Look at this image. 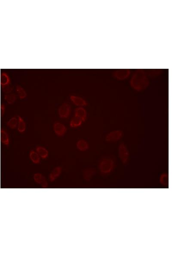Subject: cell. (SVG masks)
<instances>
[{
    "label": "cell",
    "mask_w": 172,
    "mask_h": 258,
    "mask_svg": "<svg viewBox=\"0 0 172 258\" xmlns=\"http://www.w3.org/2000/svg\"><path fill=\"white\" fill-rule=\"evenodd\" d=\"M149 84V80L146 72L143 70H137L133 74L130 80V86L137 91H143Z\"/></svg>",
    "instance_id": "6da1fadb"
},
{
    "label": "cell",
    "mask_w": 172,
    "mask_h": 258,
    "mask_svg": "<svg viewBox=\"0 0 172 258\" xmlns=\"http://www.w3.org/2000/svg\"><path fill=\"white\" fill-rule=\"evenodd\" d=\"M115 167L114 161L110 157H105L99 161V170L104 175L110 174L114 170Z\"/></svg>",
    "instance_id": "7a4b0ae2"
},
{
    "label": "cell",
    "mask_w": 172,
    "mask_h": 258,
    "mask_svg": "<svg viewBox=\"0 0 172 258\" xmlns=\"http://www.w3.org/2000/svg\"><path fill=\"white\" fill-rule=\"evenodd\" d=\"M118 154L122 162L126 164L129 159V152L125 144L121 143L118 148Z\"/></svg>",
    "instance_id": "3957f363"
},
{
    "label": "cell",
    "mask_w": 172,
    "mask_h": 258,
    "mask_svg": "<svg viewBox=\"0 0 172 258\" xmlns=\"http://www.w3.org/2000/svg\"><path fill=\"white\" fill-rule=\"evenodd\" d=\"M123 136V133L121 130H114L107 134L106 139L108 142L115 143L120 140L122 138Z\"/></svg>",
    "instance_id": "277c9868"
},
{
    "label": "cell",
    "mask_w": 172,
    "mask_h": 258,
    "mask_svg": "<svg viewBox=\"0 0 172 258\" xmlns=\"http://www.w3.org/2000/svg\"><path fill=\"white\" fill-rule=\"evenodd\" d=\"M58 113L61 118H68L71 113V106L66 102L62 104L59 107Z\"/></svg>",
    "instance_id": "5b68a950"
},
{
    "label": "cell",
    "mask_w": 172,
    "mask_h": 258,
    "mask_svg": "<svg viewBox=\"0 0 172 258\" xmlns=\"http://www.w3.org/2000/svg\"><path fill=\"white\" fill-rule=\"evenodd\" d=\"M130 74L129 69H118L114 72L113 75L118 80H124L127 79L130 75Z\"/></svg>",
    "instance_id": "8992f818"
},
{
    "label": "cell",
    "mask_w": 172,
    "mask_h": 258,
    "mask_svg": "<svg viewBox=\"0 0 172 258\" xmlns=\"http://www.w3.org/2000/svg\"><path fill=\"white\" fill-rule=\"evenodd\" d=\"M34 181L43 188H46L48 186V183L45 177L40 173H36L33 176Z\"/></svg>",
    "instance_id": "52a82bcc"
},
{
    "label": "cell",
    "mask_w": 172,
    "mask_h": 258,
    "mask_svg": "<svg viewBox=\"0 0 172 258\" xmlns=\"http://www.w3.org/2000/svg\"><path fill=\"white\" fill-rule=\"evenodd\" d=\"M53 129L58 136H62L65 134L67 128L63 124L60 122H56L53 124Z\"/></svg>",
    "instance_id": "ba28073f"
},
{
    "label": "cell",
    "mask_w": 172,
    "mask_h": 258,
    "mask_svg": "<svg viewBox=\"0 0 172 258\" xmlns=\"http://www.w3.org/2000/svg\"><path fill=\"white\" fill-rule=\"evenodd\" d=\"M61 172H62V168L60 166H57L53 169L49 176L50 181L51 182L54 181L60 176Z\"/></svg>",
    "instance_id": "9c48e42d"
},
{
    "label": "cell",
    "mask_w": 172,
    "mask_h": 258,
    "mask_svg": "<svg viewBox=\"0 0 172 258\" xmlns=\"http://www.w3.org/2000/svg\"><path fill=\"white\" fill-rule=\"evenodd\" d=\"M71 101L75 104L79 106H85L88 105L87 101L83 98L79 96L71 95L70 96Z\"/></svg>",
    "instance_id": "30bf717a"
},
{
    "label": "cell",
    "mask_w": 172,
    "mask_h": 258,
    "mask_svg": "<svg viewBox=\"0 0 172 258\" xmlns=\"http://www.w3.org/2000/svg\"><path fill=\"white\" fill-rule=\"evenodd\" d=\"M75 115L80 117L83 121H85L87 118V111L83 107H79L75 109Z\"/></svg>",
    "instance_id": "8fae6325"
},
{
    "label": "cell",
    "mask_w": 172,
    "mask_h": 258,
    "mask_svg": "<svg viewBox=\"0 0 172 258\" xmlns=\"http://www.w3.org/2000/svg\"><path fill=\"white\" fill-rule=\"evenodd\" d=\"M96 173V171L93 168H88L84 170L83 172V177L86 181H90Z\"/></svg>",
    "instance_id": "7c38bea8"
},
{
    "label": "cell",
    "mask_w": 172,
    "mask_h": 258,
    "mask_svg": "<svg viewBox=\"0 0 172 258\" xmlns=\"http://www.w3.org/2000/svg\"><path fill=\"white\" fill-rule=\"evenodd\" d=\"M0 82L2 87L9 85L11 83V79L7 73L6 72H2L1 73Z\"/></svg>",
    "instance_id": "4fadbf2b"
},
{
    "label": "cell",
    "mask_w": 172,
    "mask_h": 258,
    "mask_svg": "<svg viewBox=\"0 0 172 258\" xmlns=\"http://www.w3.org/2000/svg\"><path fill=\"white\" fill-rule=\"evenodd\" d=\"M77 148L81 151H85L89 148L88 143L84 139H80L77 143Z\"/></svg>",
    "instance_id": "5bb4252c"
},
{
    "label": "cell",
    "mask_w": 172,
    "mask_h": 258,
    "mask_svg": "<svg viewBox=\"0 0 172 258\" xmlns=\"http://www.w3.org/2000/svg\"><path fill=\"white\" fill-rule=\"evenodd\" d=\"M29 157L30 159L34 164H39L40 162L41 157L37 152H36L34 150L31 151L30 152Z\"/></svg>",
    "instance_id": "9a60e30c"
},
{
    "label": "cell",
    "mask_w": 172,
    "mask_h": 258,
    "mask_svg": "<svg viewBox=\"0 0 172 258\" xmlns=\"http://www.w3.org/2000/svg\"><path fill=\"white\" fill-rule=\"evenodd\" d=\"M36 151L42 158H46L48 155V151L43 146H38L36 147Z\"/></svg>",
    "instance_id": "2e32d148"
},
{
    "label": "cell",
    "mask_w": 172,
    "mask_h": 258,
    "mask_svg": "<svg viewBox=\"0 0 172 258\" xmlns=\"http://www.w3.org/2000/svg\"><path fill=\"white\" fill-rule=\"evenodd\" d=\"M82 119L80 117L75 115L70 121V125L72 127H79L82 124Z\"/></svg>",
    "instance_id": "e0dca14e"
},
{
    "label": "cell",
    "mask_w": 172,
    "mask_h": 258,
    "mask_svg": "<svg viewBox=\"0 0 172 258\" xmlns=\"http://www.w3.org/2000/svg\"><path fill=\"white\" fill-rule=\"evenodd\" d=\"M1 140L2 143L5 144L6 146L9 144V138L8 135L4 129H1Z\"/></svg>",
    "instance_id": "ac0fdd59"
},
{
    "label": "cell",
    "mask_w": 172,
    "mask_h": 258,
    "mask_svg": "<svg viewBox=\"0 0 172 258\" xmlns=\"http://www.w3.org/2000/svg\"><path fill=\"white\" fill-rule=\"evenodd\" d=\"M26 129V124L22 117L18 116V130L20 132H23Z\"/></svg>",
    "instance_id": "d6986e66"
},
{
    "label": "cell",
    "mask_w": 172,
    "mask_h": 258,
    "mask_svg": "<svg viewBox=\"0 0 172 258\" xmlns=\"http://www.w3.org/2000/svg\"><path fill=\"white\" fill-rule=\"evenodd\" d=\"M16 91L18 94L19 97L20 99H24L26 97L27 93L23 87L19 85L16 86Z\"/></svg>",
    "instance_id": "ffe728a7"
},
{
    "label": "cell",
    "mask_w": 172,
    "mask_h": 258,
    "mask_svg": "<svg viewBox=\"0 0 172 258\" xmlns=\"http://www.w3.org/2000/svg\"><path fill=\"white\" fill-rule=\"evenodd\" d=\"M18 118L17 119V117L16 116H14V117H12L11 119L8 120L7 123V124L8 127H11V128L14 129L17 126L18 123Z\"/></svg>",
    "instance_id": "44dd1931"
},
{
    "label": "cell",
    "mask_w": 172,
    "mask_h": 258,
    "mask_svg": "<svg viewBox=\"0 0 172 258\" xmlns=\"http://www.w3.org/2000/svg\"><path fill=\"white\" fill-rule=\"evenodd\" d=\"M4 99L9 104H12L16 100V97L15 94L13 93H8L4 96Z\"/></svg>",
    "instance_id": "7402d4cb"
},
{
    "label": "cell",
    "mask_w": 172,
    "mask_h": 258,
    "mask_svg": "<svg viewBox=\"0 0 172 258\" xmlns=\"http://www.w3.org/2000/svg\"><path fill=\"white\" fill-rule=\"evenodd\" d=\"M169 176L166 173H164L161 175L160 177V182L161 185L164 186H167L168 185Z\"/></svg>",
    "instance_id": "603a6c76"
},
{
    "label": "cell",
    "mask_w": 172,
    "mask_h": 258,
    "mask_svg": "<svg viewBox=\"0 0 172 258\" xmlns=\"http://www.w3.org/2000/svg\"><path fill=\"white\" fill-rule=\"evenodd\" d=\"M3 92L7 94L11 93L13 90V87L12 86L9 85L4 86L2 87Z\"/></svg>",
    "instance_id": "cb8c5ba5"
},
{
    "label": "cell",
    "mask_w": 172,
    "mask_h": 258,
    "mask_svg": "<svg viewBox=\"0 0 172 258\" xmlns=\"http://www.w3.org/2000/svg\"><path fill=\"white\" fill-rule=\"evenodd\" d=\"M5 108V106H4V104H2L1 105V113L2 116H3L4 115Z\"/></svg>",
    "instance_id": "d4e9b609"
}]
</instances>
